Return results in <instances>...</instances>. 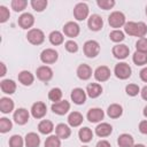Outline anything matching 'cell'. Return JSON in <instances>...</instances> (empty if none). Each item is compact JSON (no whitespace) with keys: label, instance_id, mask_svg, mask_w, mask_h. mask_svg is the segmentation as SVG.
I'll return each mask as SVG.
<instances>
[{"label":"cell","instance_id":"1","mask_svg":"<svg viewBox=\"0 0 147 147\" xmlns=\"http://www.w3.org/2000/svg\"><path fill=\"white\" fill-rule=\"evenodd\" d=\"M124 33L133 37L144 38L147 33V25L144 22H126L124 25Z\"/></svg>","mask_w":147,"mask_h":147},{"label":"cell","instance_id":"2","mask_svg":"<svg viewBox=\"0 0 147 147\" xmlns=\"http://www.w3.org/2000/svg\"><path fill=\"white\" fill-rule=\"evenodd\" d=\"M108 23H109L110 28H114V30H119V28L124 26L126 23L125 15L122 11L115 10L108 16Z\"/></svg>","mask_w":147,"mask_h":147},{"label":"cell","instance_id":"3","mask_svg":"<svg viewBox=\"0 0 147 147\" xmlns=\"http://www.w3.org/2000/svg\"><path fill=\"white\" fill-rule=\"evenodd\" d=\"M84 55L88 59H94L100 54V44L96 40H87L83 46Z\"/></svg>","mask_w":147,"mask_h":147},{"label":"cell","instance_id":"4","mask_svg":"<svg viewBox=\"0 0 147 147\" xmlns=\"http://www.w3.org/2000/svg\"><path fill=\"white\" fill-rule=\"evenodd\" d=\"M26 39H28V41L31 45L39 46V45H41L45 41V33H44L42 30L37 29V28H33V29H31V30L28 31Z\"/></svg>","mask_w":147,"mask_h":147},{"label":"cell","instance_id":"5","mask_svg":"<svg viewBox=\"0 0 147 147\" xmlns=\"http://www.w3.org/2000/svg\"><path fill=\"white\" fill-rule=\"evenodd\" d=\"M114 74H115V76L118 79L125 80V79H127V78L131 77L132 69L129 65V63H126V62H118L115 65V68H114Z\"/></svg>","mask_w":147,"mask_h":147},{"label":"cell","instance_id":"6","mask_svg":"<svg viewBox=\"0 0 147 147\" xmlns=\"http://www.w3.org/2000/svg\"><path fill=\"white\" fill-rule=\"evenodd\" d=\"M30 113L32 115L33 118L36 119H41L46 116L47 114V106L45 102L42 101H37L34 102L32 106H31V109H30Z\"/></svg>","mask_w":147,"mask_h":147},{"label":"cell","instance_id":"7","mask_svg":"<svg viewBox=\"0 0 147 147\" xmlns=\"http://www.w3.org/2000/svg\"><path fill=\"white\" fill-rule=\"evenodd\" d=\"M88 14H90V9H88L87 3H85V2H78L74 7V17L77 21L86 20L87 17H90Z\"/></svg>","mask_w":147,"mask_h":147},{"label":"cell","instance_id":"8","mask_svg":"<svg viewBox=\"0 0 147 147\" xmlns=\"http://www.w3.org/2000/svg\"><path fill=\"white\" fill-rule=\"evenodd\" d=\"M59 59V53L53 48H46L40 53V60L44 64H54Z\"/></svg>","mask_w":147,"mask_h":147},{"label":"cell","instance_id":"9","mask_svg":"<svg viewBox=\"0 0 147 147\" xmlns=\"http://www.w3.org/2000/svg\"><path fill=\"white\" fill-rule=\"evenodd\" d=\"M53 75H54V72H53L52 68L48 65H40L36 70L37 78L42 83H48L53 78Z\"/></svg>","mask_w":147,"mask_h":147},{"label":"cell","instance_id":"10","mask_svg":"<svg viewBox=\"0 0 147 147\" xmlns=\"http://www.w3.org/2000/svg\"><path fill=\"white\" fill-rule=\"evenodd\" d=\"M29 118H30V113L25 108H17L14 111L13 119L17 125H25L29 122Z\"/></svg>","mask_w":147,"mask_h":147},{"label":"cell","instance_id":"11","mask_svg":"<svg viewBox=\"0 0 147 147\" xmlns=\"http://www.w3.org/2000/svg\"><path fill=\"white\" fill-rule=\"evenodd\" d=\"M79 32H80V26H79L76 22L70 21V22H67V23L63 25V34H64L65 37L70 38V39L78 37Z\"/></svg>","mask_w":147,"mask_h":147},{"label":"cell","instance_id":"12","mask_svg":"<svg viewBox=\"0 0 147 147\" xmlns=\"http://www.w3.org/2000/svg\"><path fill=\"white\" fill-rule=\"evenodd\" d=\"M111 53L117 60H125L130 54V48L125 44H117L113 47Z\"/></svg>","mask_w":147,"mask_h":147},{"label":"cell","instance_id":"13","mask_svg":"<svg viewBox=\"0 0 147 147\" xmlns=\"http://www.w3.org/2000/svg\"><path fill=\"white\" fill-rule=\"evenodd\" d=\"M17 24L20 25V28H22L24 30H31V28L34 24V16L30 13H23L18 17Z\"/></svg>","mask_w":147,"mask_h":147},{"label":"cell","instance_id":"14","mask_svg":"<svg viewBox=\"0 0 147 147\" xmlns=\"http://www.w3.org/2000/svg\"><path fill=\"white\" fill-rule=\"evenodd\" d=\"M87 26L91 31H100L103 28V20L100 15L98 14H92L88 18H87Z\"/></svg>","mask_w":147,"mask_h":147},{"label":"cell","instance_id":"15","mask_svg":"<svg viewBox=\"0 0 147 147\" xmlns=\"http://www.w3.org/2000/svg\"><path fill=\"white\" fill-rule=\"evenodd\" d=\"M93 75H94L95 80H98L100 83H103V82H107L110 78L111 71L107 65H100L94 70Z\"/></svg>","mask_w":147,"mask_h":147},{"label":"cell","instance_id":"16","mask_svg":"<svg viewBox=\"0 0 147 147\" xmlns=\"http://www.w3.org/2000/svg\"><path fill=\"white\" fill-rule=\"evenodd\" d=\"M70 98H71V101L75 103V105H84L85 101H86V98H87V94H86V91H84L83 88L80 87H76L71 91V94H70Z\"/></svg>","mask_w":147,"mask_h":147},{"label":"cell","instance_id":"17","mask_svg":"<svg viewBox=\"0 0 147 147\" xmlns=\"http://www.w3.org/2000/svg\"><path fill=\"white\" fill-rule=\"evenodd\" d=\"M51 109H52V111H53L54 114H56V115H60V116L65 115V114L70 110V102L67 101V100H61V101H59V102L53 103V105L51 106Z\"/></svg>","mask_w":147,"mask_h":147},{"label":"cell","instance_id":"18","mask_svg":"<svg viewBox=\"0 0 147 147\" xmlns=\"http://www.w3.org/2000/svg\"><path fill=\"white\" fill-rule=\"evenodd\" d=\"M103 117H105V111L101 108H91L86 114V118L88 119L90 123H99L103 119Z\"/></svg>","mask_w":147,"mask_h":147},{"label":"cell","instance_id":"19","mask_svg":"<svg viewBox=\"0 0 147 147\" xmlns=\"http://www.w3.org/2000/svg\"><path fill=\"white\" fill-rule=\"evenodd\" d=\"M76 74L80 80H88L92 77V68L86 63H82L77 67Z\"/></svg>","mask_w":147,"mask_h":147},{"label":"cell","instance_id":"20","mask_svg":"<svg viewBox=\"0 0 147 147\" xmlns=\"http://www.w3.org/2000/svg\"><path fill=\"white\" fill-rule=\"evenodd\" d=\"M102 86L99 83H90L86 86V94L87 96H90L91 99H96L102 94Z\"/></svg>","mask_w":147,"mask_h":147},{"label":"cell","instance_id":"21","mask_svg":"<svg viewBox=\"0 0 147 147\" xmlns=\"http://www.w3.org/2000/svg\"><path fill=\"white\" fill-rule=\"evenodd\" d=\"M17 79L23 86H31L34 82V76H33V74H31L28 70H22L18 74Z\"/></svg>","mask_w":147,"mask_h":147},{"label":"cell","instance_id":"22","mask_svg":"<svg viewBox=\"0 0 147 147\" xmlns=\"http://www.w3.org/2000/svg\"><path fill=\"white\" fill-rule=\"evenodd\" d=\"M55 134L62 140V139H68L71 136V129L69 125L64 124V123H60L55 126Z\"/></svg>","mask_w":147,"mask_h":147},{"label":"cell","instance_id":"23","mask_svg":"<svg viewBox=\"0 0 147 147\" xmlns=\"http://www.w3.org/2000/svg\"><path fill=\"white\" fill-rule=\"evenodd\" d=\"M0 88L5 94H14L16 91V83L13 79H2L0 82Z\"/></svg>","mask_w":147,"mask_h":147},{"label":"cell","instance_id":"24","mask_svg":"<svg viewBox=\"0 0 147 147\" xmlns=\"http://www.w3.org/2000/svg\"><path fill=\"white\" fill-rule=\"evenodd\" d=\"M113 132V126L109 123H100L95 127V134L100 138H106Z\"/></svg>","mask_w":147,"mask_h":147},{"label":"cell","instance_id":"25","mask_svg":"<svg viewBox=\"0 0 147 147\" xmlns=\"http://www.w3.org/2000/svg\"><path fill=\"white\" fill-rule=\"evenodd\" d=\"M15 103L10 98L7 96H2L0 98V111L2 114H9L14 110Z\"/></svg>","mask_w":147,"mask_h":147},{"label":"cell","instance_id":"26","mask_svg":"<svg viewBox=\"0 0 147 147\" xmlns=\"http://www.w3.org/2000/svg\"><path fill=\"white\" fill-rule=\"evenodd\" d=\"M83 121H84V117H83V115L79 111H71L69 114V116H68V124L71 127L80 126Z\"/></svg>","mask_w":147,"mask_h":147},{"label":"cell","instance_id":"27","mask_svg":"<svg viewBox=\"0 0 147 147\" xmlns=\"http://www.w3.org/2000/svg\"><path fill=\"white\" fill-rule=\"evenodd\" d=\"M117 145L118 147H133L134 138L129 133H122L117 138Z\"/></svg>","mask_w":147,"mask_h":147},{"label":"cell","instance_id":"28","mask_svg":"<svg viewBox=\"0 0 147 147\" xmlns=\"http://www.w3.org/2000/svg\"><path fill=\"white\" fill-rule=\"evenodd\" d=\"M107 115L113 119L119 118L123 115V107L118 103H111L107 109Z\"/></svg>","mask_w":147,"mask_h":147},{"label":"cell","instance_id":"29","mask_svg":"<svg viewBox=\"0 0 147 147\" xmlns=\"http://www.w3.org/2000/svg\"><path fill=\"white\" fill-rule=\"evenodd\" d=\"M53 130H54V124L49 119H42L38 124V131L41 134H45V136L51 134L53 132Z\"/></svg>","mask_w":147,"mask_h":147},{"label":"cell","instance_id":"30","mask_svg":"<svg viewBox=\"0 0 147 147\" xmlns=\"http://www.w3.org/2000/svg\"><path fill=\"white\" fill-rule=\"evenodd\" d=\"M24 141H25V147H39L40 137L36 132H29L26 133Z\"/></svg>","mask_w":147,"mask_h":147},{"label":"cell","instance_id":"31","mask_svg":"<svg viewBox=\"0 0 147 147\" xmlns=\"http://www.w3.org/2000/svg\"><path fill=\"white\" fill-rule=\"evenodd\" d=\"M48 39H49V42L53 46H60V45H62L64 42V34L61 31L54 30V31H52L49 33Z\"/></svg>","mask_w":147,"mask_h":147},{"label":"cell","instance_id":"32","mask_svg":"<svg viewBox=\"0 0 147 147\" xmlns=\"http://www.w3.org/2000/svg\"><path fill=\"white\" fill-rule=\"evenodd\" d=\"M78 137H79V140L84 144H87L90 142L92 139H93V131L87 127V126H84L82 129H79L78 131Z\"/></svg>","mask_w":147,"mask_h":147},{"label":"cell","instance_id":"33","mask_svg":"<svg viewBox=\"0 0 147 147\" xmlns=\"http://www.w3.org/2000/svg\"><path fill=\"white\" fill-rule=\"evenodd\" d=\"M132 61L136 65H145L147 64V53H142V52H138L136 51L132 55Z\"/></svg>","mask_w":147,"mask_h":147},{"label":"cell","instance_id":"34","mask_svg":"<svg viewBox=\"0 0 147 147\" xmlns=\"http://www.w3.org/2000/svg\"><path fill=\"white\" fill-rule=\"evenodd\" d=\"M62 95H63V92H62V90L59 88V87H53V88L48 92V99H49L53 103L61 101V100H62Z\"/></svg>","mask_w":147,"mask_h":147},{"label":"cell","instance_id":"35","mask_svg":"<svg viewBox=\"0 0 147 147\" xmlns=\"http://www.w3.org/2000/svg\"><path fill=\"white\" fill-rule=\"evenodd\" d=\"M30 5H31V7L33 8L34 11L41 13L46 9V7L48 5V1L47 0H31Z\"/></svg>","mask_w":147,"mask_h":147},{"label":"cell","instance_id":"36","mask_svg":"<svg viewBox=\"0 0 147 147\" xmlns=\"http://www.w3.org/2000/svg\"><path fill=\"white\" fill-rule=\"evenodd\" d=\"M109 39L113 41V42H116V44H119L122 42L124 39H125V33L121 30H113L110 33H109Z\"/></svg>","mask_w":147,"mask_h":147},{"label":"cell","instance_id":"37","mask_svg":"<svg viewBox=\"0 0 147 147\" xmlns=\"http://www.w3.org/2000/svg\"><path fill=\"white\" fill-rule=\"evenodd\" d=\"M8 145L9 147H23L25 145V141L20 134H14L9 138Z\"/></svg>","mask_w":147,"mask_h":147},{"label":"cell","instance_id":"38","mask_svg":"<svg viewBox=\"0 0 147 147\" xmlns=\"http://www.w3.org/2000/svg\"><path fill=\"white\" fill-rule=\"evenodd\" d=\"M11 129H13V122L7 117H1L0 118V132L7 133Z\"/></svg>","mask_w":147,"mask_h":147},{"label":"cell","instance_id":"39","mask_svg":"<svg viewBox=\"0 0 147 147\" xmlns=\"http://www.w3.org/2000/svg\"><path fill=\"white\" fill-rule=\"evenodd\" d=\"M44 146L45 147H61V139L56 134L49 136L46 138Z\"/></svg>","mask_w":147,"mask_h":147},{"label":"cell","instance_id":"40","mask_svg":"<svg viewBox=\"0 0 147 147\" xmlns=\"http://www.w3.org/2000/svg\"><path fill=\"white\" fill-rule=\"evenodd\" d=\"M11 9L16 13H21L23 11L26 6H28V1L26 0H13L11 1Z\"/></svg>","mask_w":147,"mask_h":147},{"label":"cell","instance_id":"41","mask_svg":"<svg viewBox=\"0 0 147 147\" xmlns=\"http://www.w3.org/2000/svg\"><path fill=\"white\" fill-rule=\"evenodd\" d=\"M96 5L103 10H109L116 5V2L115 0H96Z\"/></svg>","mask_w":147,"mask_h":147},{"label":"cell","instance_id":"42","mask_svg":"<svg viewBox=\"0 0 147 147\" xmlns=\"http://www.w3.org/2000/svg\"><path fill=\"white\" fill-rule=\"evenodd\" d=\"M125 92L129 96H136L140 93V87L137 84H127L125 86Z\"/></svg>","mask_w":147,"mask_h":147},{"label":"cell","instance_id":"43","mask_svg":"<svg viewBox=\"0 0 147 147\" xmlns=\"http://www.w3.org/2000/svg\"><path fill=\"white\" fill-rule=\"evenodd\" d=\"M64 48H65L67 52L74 54V53H77V52H78V44H77L75 40L70 39V40H67V41L64 42Z\"/></svg>","mask_w":147,"mask_h":147},{"label":"cell","instance_id":"44","mask_svg":"<svg viewBox=\"0 0 147 147\" xmlns=\"http://www.w3.org/2000/svg\"><path fill=\"white\" fill-rule=\"evenodd\" d=\"M136 51L138 52H142V53H147V38H140L137 40L136 42Z\"/></svg>","mask_w":147,"mask_h":147},{"label":"cell","instance_id":"45","mask_svg":"<svg viewBox=\"0 0 147 147\" xmlns=\"http://www.w3.org/2000/svg\"><path fill=\"white\" fill-rule=\"evenodd\" d=\"M10 17V11L6 6H0V23H6Z\"/></svg>","mask_w":147,"mask_h":147},{"label":"cell","instance_id":"46","mask_svg":"<svg viewBox=\"0 0 147 147\" xmlns=\"http://www.w3.org/2000/svg\"><path fill=\"white\" fill-rule=\"evenodd\" d=\"M139 131L142 134H147V119H144L139 123Z\"/></svg>","mask_w":147,"mask_h":147},{"label":"cell","instance_id":"47","mask_svg":"<svg viewBox=\"0 0 147 147\" xmlns=\"http://www.w3.org/2000/svg\"><path fill=\"white\" fill-rule=\"evenodd\" d=\"M139 77H140V79H141L142 82L147 83V67H145V68H142V69L140 70Z\"/></svg>","mask_w":147,"mask_h":147},{"label":"cell","instance_id":"48","mask_svg":"<svg viewBox=\"0 0 147 147\" xmlns=\"http://www.w3.org/2000/svg\"><path fill=\"white\" fill-rule=\"evenodd\" d=\"M95 147H111V145L107 140H100V141L96 142V146Z\"/></svg>","mask_w":147,"mask_h":147},{"label":"cell","instance_id":"49","mask_svg":"<svg viewBox=\"0 0 147 147\" xmlns=\"http://www.w3.org/2000/svg\"><path fill=\"white\" fill-rule=\"evenodd\" d=\"M0 68H1V70H0V77H3V76L7 74V68H6V64H5L3 62H0Z\"/></svg>","mask_w":147,"mask_h":147},{"label":"cell","instance_id":"50","mask_svg":"<svg viewBox=\"0 0 147 147\" xmlns=\"http://www.w3.org/2000/svg\"><path fill=\"white\" fill-rule=\"evenodd\" d=\"M140 94H141V98H142L145 101H147V85H145V86L140 90Z\"/></svg>","mask_w":147,"mask_h":147},{"label":"cell","instance_id":"51","mask_svg":"<svg viewBox=\"0 0 147 147\" xmlns=\"http://www.w3.org/2000/svg\"><path fill=\"white\" fill-rule=\"evenodd\" d=\"M142 115H144V116L147 118V105L145 106V108H144V110H142Z\"/></svg>","mask_w":147,"mask_h":147},{"label":"cell","instance_id":"52","mask_svg":"<svg viewBox=\"0 0 147 147\" xmlns=\"http://www.w3.org/2000/svg\"><path fill=\"white\" fill-rule=\"evenodd\" d=\"M133 147H146V146L142 144H136V145H133Z\"/></svg>","mask_w":147,"mask_h":147},{"label":"cell","instance_id":"53","mask_svg":"<svg viewBox=\"0 0 147 147\" xmlns=\"http://www.w3.org/2000/svg\"><path fill=\"white\" fill-rule=\"evenodd\" d=\"M146 16H147V6H146Z\"/></svg>","mask_w":147,"mask_h":147},{"label":"cell","instance_id":"54","mask_svg":"<svg viewBox=\"0 0 147 147\" xmlns=\"http://www.w3.org/2000/svg\"><path fill=\"white\" fill-rule=\"evenodd\" d=\"M82 147H88V146H82Z\"/></svg>","mask_w":147,"mask_h":147}]
</instances>
